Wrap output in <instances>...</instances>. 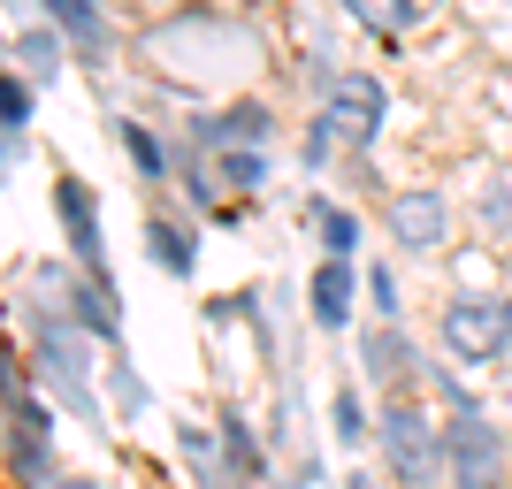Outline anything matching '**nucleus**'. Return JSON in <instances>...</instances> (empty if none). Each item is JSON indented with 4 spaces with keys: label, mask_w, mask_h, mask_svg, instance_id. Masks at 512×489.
Listing matches in <instances>:
<instances>
[{
    "label": "nucleus",
    "mask_w": 512,
    "mask_h": 489,
    "mask_svg": "<svg viewBox=\"0 0 512 489\" xmlns=\"http://www.w3.org/2000/svg\"><path fill=\"white\" fill-rule=\"evenodd\" d=\"M230 184H260V161H253V153H230Z\"/></svg>",
    "instance_id": "nucleus-19"
},
{
    "label": "nucleus",
    "mask_w": 512,
    "mask_h": 489,
    "mask_svg": "<svg viewBox=\"0 0 512 489\" xmlns=\"http://www.w3.org/2000/svg\"><path fill=\"white\" fill-rule=\"evenodd\" d=\"M16 62L31 69V77H54V62H62V46H54V31H23V39H16Z\"/></svg>",
    "instance_id": "nucleus-10"
},
{
    "label": "nucleus",
    "mask_w": 512,
    "mask_h": 489,
    "mask_svg": "<svg viewBox=\"0 0 512 489\" xmlns=\"http://www.w3.org/2000/svg\"><path fill=\"white\" fill-rule=\"evenodd\" d=\"M344 8H352V23H367L375 39H398L413 23V0H344Z\"/></svg>",
    "instance_id": "nucleus-8"
},
{
    "label": "nucleus",
    "mask_w": 512,
    "mask_h": 489,
    "mask_svg": "<svg viewBox=\"0 0 512 489\" xmlns=\"http://www.w3.org/2000/svg\"><path fill=\"white\" fill-rule=\"evenodd\" d=\"M444 344L459 360H497L512 344V306L505 298H451L444 306Z\"/></svg>",
    "instance_id": "nucleus-3"
},
{
    "label": "nucleus",
    "mask_w": 512,
    "mask_h": 489,
    "mask_svg": "<svg viewBox=\"0 0 512 489\" xmlns=\"http://www.w3.org/2000/svg\"><path fill=\"white\" fill-rule=\"evenodd\" d=\"M352 237H360V222H352V214H344V207H321V245H329V253H352Z\"/></svg>",
    "instance_id": "nucleus-13"
},
{
    "label": "nucleus",
    "mask_w": 512,
    "mask_h": 489,
    "mask_svg": "<svg viewBox=\"0 0 512 489\" xmlns=\"http://www.w3.org/2000/svg\"><path fill=\"white\" fill-rule=\"evenodd\" d=\"M337 436H344V444L360 436V405H352V398H337Z\"/></svg>",
    "instance_id": "nucleus-18"
},
{
    "label": "nucleus",
    "mask_w": 512,
    "mask_h": 489,
    "mask_svg": "<svg viewBox=\"0 0 512 489\" xmlns=\"http://www.w3.org/2000/svg\"><path fill=\"white\" fill-rule=\"evenodd\" d=\"M375 123H383V85L352 69V77H337V92H329V107H321L314 153H329V146H367V138H375Z\"/></svg>",
    "instance_id": "nucleus-1"
},
{
    "label": "nucleus",
    "mask_w": 512,
    "mask_h": 489,
    "mask_svg": "<svg viewBox=\"0 0 512 489\" xmlns=\"http://www.w3.org/2000/svg\"><path fill=\"white\" fill-rule=\"evenodd\" d=\"M344 306H352V276H344V260L329 253V260L314 268V321H329V329H337Z\"/></svg>",
    "instance_id": "nucleus-6"
},
{
    "label": "nucleus",
    "mask_w": 512,
    "mask_h": 489,
    "mask_svg": "<svg viewBox=\"0 0 512 489\" xmlns=\"http://www.w3.org/2000/svg\"><path fill=\"white\" fill-rule=\"evenodd\" d=\"M367 367H375V375H406V367H413L406 337H390V329H383V337H367Z\"/></svg>",
    "instance_id": "nucleus-11"
},
{
    "label": "nucleus",
    "mask_w": 512,
    "mask_h": 489,
    "mask_svg": "<svg viewBox=\"0 0 512 489\" xmlns=\"http://www.w3.org/2000/svg\"><path fill=\"white\" fill-rule=\"evenodd\" d=\"M123 146H130V161H138V169H146V176H161V169H169V153H161V138H153V130L123 123Z\"/></svg>",
    "instance_id": "nucleus-12"
},
{
    "label": "nucleus",
    "mask_w": 512,
    "mask_h": 489,
    "mask_svg": "<svg viewBox=\"0 0 512 489\" xmlns=\"http://www.w3.org/2000/svg\"><path fill=\"white\" fill-rule=\"evenodd\" d=\"M444 459H451V482H459V489H497L512 451H505V436H497L490 421H474V413H467V421L444 428Z\"/></svg>",
    "instance_id": "nucleus-4"
},
{
    "label": "nucleus",
    "mask_w": 512,
    "mask_h": 489,
    "mask_svg": "<svg viewBox=\"0 0 512 489\" xmlns=\"http://www.w3.org/2000/svg\"><path fill=\"white\" fill-rule=\"evenodd\" d=\"M62 489H92V482H62Z\"/></svg>",
    "instance_id": "nucleus-20"
},
{
    "label": "nucleus",
    "mask_w": 512,
    "mask_h": 489,
    "mask_svg": "<svg viewBox=\"0 0 512 489\" xmlns=\"http://www.w3.org/2000/svg\"><path fill=\"white\" fill-rule=\"evenodd\" d=\"M62 222H69V237H77V253H92V245H100V222H92L85 214V192H77V184H62Z\"/></svg>",
    "instance_id": "nucleus-9"
},
{
    "label": "nucleus",
    "mask_w": 512,
    "mask_h": 489,
    "mask_svg": "<svg viewBox=\"0 0 512 489\" xmlns=\"http://www.w3.org/2000/svg\"><path fill=\"white\" fill-rule=\"evenodd\" d=\"M0 107H8V130H23V77H8V85H0Z\"/></svg>",
    "instance_id": "nucleus-17"
},
{
    "label": "nucleus",
    "mask_w": 512,
    "mask_h": 489,
    "mask_svg": "<svg viewBox=\"0 0 512 489\" xmlns=\"http://www.w3.org/2000/svg\"><path fill=\"white\" fill-rule=\"evenodd\" d=\"M367 291H375V306H383V314H398V276H390V268H375V276H367Z\"/></svg>",
    "instance_id": "nucleus-16"
},
{
    "label": "nucleus",
    "mask_w": 512,
    "mask_h": 489,
    "mask_svg": "<svg viewBox=\"0 0 512 489\" xmlns=\"http://www.w3.org/2000/svg\"><path fill=\"white\" fill-rule=\"evenodd\" d=\"M46 8L62 16V31H69V39H77V46H85L92 62H100V54H107V23H100V8H92V0H46Z\"/></svg>",
    "instance_id": "nucleus-7"
},
{
    "label": "nucleus",
    "mask_w": 512,
    "mask_h": 489,
    "mask_svg": "<svg viewBox=\"0 0 512 489\" xmlns=\"http://www.w3.org/2000/svg\"><path fill=\"white\" fill-rule=\"evenodd\" d=\"M153 245H161V260H169L176 276H192V245H184V230H169V222H153Z\"/></svg>",
    "instance_id": "nucleus-14"
},
{
    "label": "nucleus",
    "mask_w": 512,
    "mask_h": 489,
    "mask_svg": "<svg viewBox=\"0 0 512 489\" xmlns=\"http://www.w3.org/2000/svg\"><path fill=\"white\" fill-rule=\"evenodd\" d=\"M390 237H398L406 253H436V245H444V199H436V192L390 199Z\"/></svg>",
    "instance_id": "nucleus-5"
},
{
    "label": "nucleus",
    "mask_w": 512,
    "mask_h": 489,
    "mask_svg": "<svg viewBox=\"0 0 512 489\" xmlns=\"http://www.w3.org/2000/svg\"><path fill=\"white\" fill-rule=\"evenodd\" d=\"M383 451H390V467H398V482H413V489H428L436 474L451 467V459H444V436H436V428H428V413H413V405H390Z\"/></svg>",
    "instance_id": "nucleus-2"
},
{
    "label": "nucleus",
    "mask_w": 512,
    "mask_h": 489,
    "mask_svg": "<svg viewBox=\"0 0 512 489\" xmlns=\"http://www.w3.org/2000/svg\"><path fill=\"white\" fill-rule=\"evenodd\" d=\"M260 130V107H230L222 123H207V138H253Z\"/></svg>",
    "instance_id": "nucleus-15"
}]
</instances>
